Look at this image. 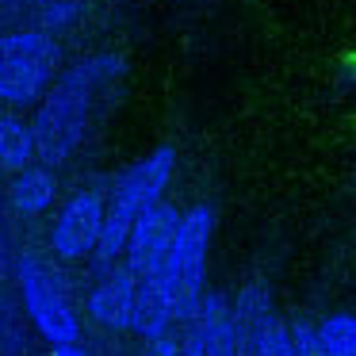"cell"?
Returning a JSON list of instances; mask_svg holds the SVG:
<instances>
[{
  "instance_id": "obj_2",
  "label": "cell",
  "mask_w": 356,
  "mask_h": 356,
  "mask_svg": "<svg viewBox=\"0 0 356 356\" xmlns=\"http://www.w3.org/2000/svg\"><path fill=\"white\" fill-rule=\"evenodd\" d=\"M172 172H177V149L157 146L115 177L108 195V222H104V238H100V249H96V268L111 272L127 257V241H131L134 222H138V215H146L149 207H157L165 200Z\"/></svg>"
},
{
  "instance_id": "obj_20",
  "label": "cell",
  "mask_w": 356,
  "mask_h": 356,
  "mask_svg": "<svg viewBox=\"0 0 356 356\" xmlns=\"http://www.w3.org/2000/svg\"><path fill=\"white\" fill-rule=\"evenodd\" d=\"M50 356H92L88 348H81V345H54V353Z\"/></svg>"
},
{
  "instance_id": "obj_17",
  "label": "cell",
  "mask_w": 356,
  "mask_h": 356,
  "mask_svg": "<svg viewBox=\"0 0 356 356\" xmlns=\"http://www.w3.org/2000/svg\"><path fill=\"white\" fill-rule=\"evenodd\" d=\"M291 341L299 356H325L322 341H318V325L310 322H291Z\"/></svg>"
},
{
  "instance_id": "obj_21",
  "label": "cell",
  "mask_w": 356,
  "mask_h": 356,
  "mask_svg": "<svg viewBox=\"0 0 356 356\" xmlns=\"http://www.w3.org/2000/svg\"><path fill=\"white\" fill-rule=\"evenodd\" d=\"M39 4H42V8H47V4H50V0H39Z\"/></svg>"
},
{
  "instance_id": "obj_1",
  "label": "cell",
  "mask_w": 356,
  "mask_h": 356,
  "mask_svg": "<svg viewBox=\"0 0 356 356\" xmlns=\"http://www.w3.org/2000/svg\"><path fill=\"white\" fill-rule=\"evenodd\" d=\"M123 73H127L123 58L104 50V54H92L85 62H77L73 70H65L58 77V85L42 96L31 131H35V146H39V161L47 169L65 165L73 157V149L81 146V138L88 131L96 96L108 85H115Z\"/></svg>"
},
{
  "instance_id": "obj_16",
  "label": "cell",
  "mask_w": 356,
  "mask_h": 356,
  "mask_svg": "<svg viewBox=\"0 0 356 356\" xmlns=\"http://www.w3.org/2000/svg\"><path fill=\"white\" fill-rule=\"evenodd\" d=\"M77 12H81V4L77 0H50L47 8H42V31H65V27L77 19Z\"/></svg>"
},
{
  "instance_id": "obj_8",
  "label": "cell",
  "mask_w": 356,
  "mask_h": 356,
  "mask_svg": "<svg viewBox=\"0 0 356 356\" xmlns=\"http://www.w3.org/2000/svg\"><path fill=\"white\" fill-rule=\"evenodd\" d=\"M134 295H138V276L134 272L127 268L104 272V280L88 295V318L104 330H131Z\"/></svg>"
},
{
  "instance_id": "obj_6",
  "label": "cell",
  "mask_w": 356,
  "mask_h": 356,
  "mask_svg": "<svg viewBox=\"0 0 356 356\" xmlns=\"http://www.w3.org/2000/svg\"><path fill=\"white\" fill-rule=\"evenodd\" d=\"M104 222H108V200L100 192H77L58 211L54 230H50V249L62 261H81L100 249Z\"/></svg>"
},
{
  "instance_id": "obj_15",
  "label": "cell",
  "mask_w": 356,
  "mask_h": 356,
  "mask_svg": "<svg viewBox=\"0 0 356 356\" xmlns=\"http://www.w3.org/2000/svg\"><path fill=\"white\" fill-rule=\"evenodd\" d=\"M257 356H299L295 353V341H291V325H284L276 318V322L264 330L261 345H257Z\"/></svg>"
},
{
  "instance_id": "obj_11",
  "label": "cell",
  "mask_w": 356,
  "mask_h": 356,
  "mask_svg": "<svg viewBox=\"0 0 356 356\" xmlns=\"http://www.w3.org/2000/svg\"><path fill=\"white\" fill-rule=\"evenodd\" d=\"M172 325H177V307H172L169 291L157 284V276L138 280L131 330L138 333L142 341H154V337H165V333H172Z\"/></svg>"
},
{
  "instance_id": "obj_18",
  "label": "cell",
  "mask_w": 356,
  "mask_h": 356,
  "mask_svg": "<svg viewBox=\"0 0 356 356\" xmlns=\"http://www.w3.org/2000/svg\"><path fill=\"white\" fill-rule=\"evenodd\" d=\"M146 356H180V341L172 333L154 337V341H146Z\"/></svg>"
},
{
  "instance_id": "obj_7",
  "label": "cell",
  "mask_w": 356,
  "mask_h": 356,
  "mask_svg": "<svg viewBox=\"0 0 356 356\" xmlns=\"http://www.w3.org/2000/svg\"><path fill=\"white\" fill-rule=\"evenodd\" d=\"M180 222H184V211H177L165 200L157 203V207H149L146 215H138V222H134V230H131V241H127L123 268L134 272L138 280L157 276L161 264L169 261V253H172Z\"/></svg>"
},
{
  "instance_id": "obj_14",
  "label": "cell",
  "mask_w": 356,
  "mask_h": 356,
  "mask_svg": "<svg viewBox=\"0 0 356 356\" xmlns=\"http://www.w3.org/2000/svg\"><path fill=\"white\" fill-rule=\"evenodd\" d=\"M325 356H356V314H330L318 322Z\"/></svg>"
},
{
  "instance_id": "obj_12",
  "label": "cell",
  "mask_w": 356,
  "mask_h": 356,
  "mask_svg": "<svg viewBox=\"0 0 356 356\" xmlns=\"http://www.w3.org/2000/svg\"><path fill=\"white\" fill-rule=\"evenodd\" d=\"M58 195V180L47 165H31V169L16 172L12 180V207L19 215H42Z\"/></svg>"
},
{
  "instance_id": "obj_10",
  "label": "cell",
  "mask_w": 356,
  "mask_h": 356,
  "mask_svg": "<svg viewBox=\"0 0 356 356\" xmlns=\"http://www.w3.org/2000/svg\"><path fill=\"white\" fill-rule=\"evenodd\" d=\"M276 307H272V295L268 287L261 284H249L238 291L234 299V330H238V341H241V353L245 356H257V345H261L264 330L276 322Z\"/></svg>"
},
{
  "instance_id": "obj_9",
  "label": "cell",
  "mask_w": 356,
  "mask_h": 356,
  "mask_svg": "<svg viewBox=\"0 0 356 356\" xmlns=\"http://www.w3.org/2000/svg\"><path fill=\"white\" fill-rule=\"evenodd\" d=\"M192 330L200 333L207 356H245L238 330H234V302H226L222 291H207L192 318Z\"/></svg>"
},
{
  "instance_id": "obj_13",
  "label": "cell",
  "mask_w": 356,
  "mask_h": 356,
  "mask_svg": "<svg viewBox=\"0 0 356 356\" xmlns=\"http://www.w3.org/2000/svg\"><path fill=\"white\" fill-rule=\"evenodd\" d=\"M39 157V146H35V131L16 115L0 119V165L8 172H24L31 169V161Z\"/></svg>"
},
{
  "instance_id": "obj_3",
  "label": "cell",
  "mask_w": 356,
  "mask_h": 356,
  "mask_svg": "<svg viewBox=\"0 0 356 356\" xmlns=\"http://www.w3.org/2000/svg\"><path fill=\"white\" fill-rule=\"evenodd\" d=\"M211 238H215V207L211 203H195L184 211L180 234L172 241L169 261L157 272V284L169 291L172 307H177V322L192 325L195 310H200L203 295H207V253Z\"/></svg>"
},
{
  "instance_id": "obj_4",
  "label": "cell",
  "mask_w": 356,
  "mask_h": 356,
  "mask_svg": "<svg viewBox=\"0 0 356 356\" xmlns=\"http://www.w3.org/2000/svg\"><path fill=\"white\" fill-rule=\"evenodd\" d=\"M58 70V47L47 31H8L0 35V100L35 104L50 92Z\"/></svg>"
},
{
  "instance_id": "obj_5",
  "label": "cell",
  "mask_w": 356,
  "mask_h": 356,
  "mask_svg": "<svg viewBox=\"0 0 356 356\" xmlns=\"http://www.w3.org/2000/svg\"><path fill=\"white\" fill-rule=\"evenodd\" d=\"M16 280H19V295L31 325L50 341V345H77L81 337V318L73 310V302L65 299L62 284L42 268L35 257H19L16 264Z\"/></svg>"
},
{
  "instance_id": "obj_19",
  "label": "cell",
  "mask_w": 356,
  "mask_h": 356,
  "mask_svg": "<svg viewBox=\"0 0 356 356\" xmlns=\"http://www.w3.org/2000/svg\"><path fill=\"white\" fill-rule=\"evenodd\" d=\"M180 356H207L203 353V341H200V333L188 325L184 330V337H180Z\"/></svg>"
}]
</instances>
